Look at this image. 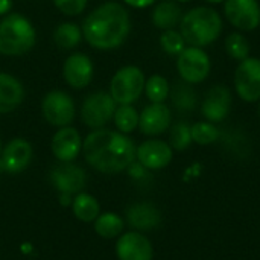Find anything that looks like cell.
I'll return each mask as SVG.
<instances>
[{"label": "cell", "mask_w": 260, "mask_h": 260, "mask_svg": "<svg viewBox=\"0 0 260 260\" xmlns=\"http://www.w3.org/2000/svg\"><path fill=\"white\" fill-rule=\"evenodd\" d=\"M172 122V113L169 107L161 104H151L143 108L139 116V128L145 136H160L169 129Z\"/></svg>", "instance_id": "obj_18"}, {"label": "cell", "mask_w": 260, "mask_h": 260, "mask_svg": "<svg viewBox=\"0 0 260 260\" xmlns=\"http://www.w3.org/2000/svg\"><path fill=\"white\" fill-rule=\"evenodd\" d=\"M175 2H178V3H187V2H190V0H175Z\"/></svg>", "instance_id": "obj_36"}, {"label": "cell", "mask_w": 260, "mask_h": 260, "mask_svg": "<svg viewBox=\"0 0 260 260\" xmlns=\"http://www.w3.org/2000/svg\"><path fill=\"white\" fill-rule=\"evenodd\" d=\"M37 43V32L29 18L12 12L0 20V53L20 56L32 50Z\"/></svg>", "instance_id": "obj_4"}, {"label": "cell", "mask_w": 260, "mask_h": 260, "mask_svg": "<svg viewBox=\"0 0 260 260\" xmlns=\"http://www.w3.org/2000/svg\"><path fill=\"white\" fill-rule=\"evenodd\" d=\"M93 229L101 238L114 239L122 235V232L125 229V221L120 215H117L114 212H105V213H101L94 219Z\"/></svg>", "instance_id": "obj_23"}, {"label": "cell", "mask_w": 260, "mask_h": 260, "mask_svg": "<svg viewBox=\"0 0 260 260\" xmlns=\"http://www.w3.org/2000/svg\"><path fill=\"white\" fill-rule=\"evenodd\" d=\"M12 9V0H0V17L9 14Z\"/></svg>", "instance_id": "obj_34"}, {"label": "cell", "mask_w": 260, "mask_h": 260, "mask_svg": "<svg viewBox=\"0 0 260 260\" xmlns=\"http://www.w3.org/2000/svg\"><path fill=\"white\" fill-rule=\"evenodd\" d=\"M93 62L91 59L85 55V53H72L62 66V76L66 79V82L75 88V90H81L85 88L91 79H93Z\"/></svg>", "instance_id": "obj_17"}, {"label": "cell", "mask_w": 260, "mask_h": 260, "mask_svg": "<svg viewBox=\"0 0 260 260\" xmlns=\"http://www.w3.org/2000/svg\"><path fill=\"white\" fill-rule=\"evenodd\" d=\"M172 104L180 111H192L197 107V91L193 90L192 84L184 82L183 79L180 82H175L174 88L169 91Z\"/></svg>", "instance_id": "obj_25"}, {"label": "cell", "mask_w": 260, "mask_h": 260, "mask_svg": "<svg viewBox=\"0 0 260 260\" xmlns=\"http://www.w3.org/2000/svg\"><path fill=\"white\" fill-rule=\"evenodd\" d=\"M232 108V93L225 85H215L212 87L201 104V113L207 122L219 123L225 120Z\"/></svg>", "instance_id": "obj_16"}, {"label": "cell", "mask_w": 260, "mask_h": 260, "mask_svg": "<svg viewBox=\"0 0 260 260\" xmlns=\"http://www.w3.org/2000/svg\"><path fill=\"white\" fill-rule=\"evenodd\" d=\"M82 137L73 126H62L52 137V154L61 163L73 161L82 152Z\"/></svg>", "instance_id": "obj_15"}, {"label": "cell", "mask_w": 260, "mask_h": 260, "mask_svg": "<svg viewBox=\"0 0 260 260\" xmlns=\"http://www.w3.org/2000/svg\"><path fill=\"white\" fill-rule=\"evenodd\" d=\"M82 38H84L82 29L78 24L70 23V21L58 24L53 32V41L62 50H70V49L76 47Z\"/></svg>", "instance_id": "obj_24"}, {"label": "cell", "mask_w": 260, "mask_h": 260, "mask_svg": "<svg viewBox=\"0 0 260 260\" xmlns=\"http://www.w3.org/2000/svg\"><path fill=\"white\" fill-rule=\"evenodd\" d=\"M70 207H72L75 218L85 224L94 222V219L101 215V204L98 198L87 192H81L75 195Z\"/></svg>", "instance_id": "obj_22"}, {"label": "cell", "mask_w": 260, "mask_h": 260, "mask_svg": "<svg viewBox=\"0 0 260 260\" xmlns=\"http://www.w3.org/2000/svg\"><path fill=\"white\" fill-rule=\"evenodd\" d=\"M235 90L244 102L260 101V59L248 56L241 61L235 72Z\"/></svg>", "instance_id": "obj_10"}, {"label": "cell", "mask_w": 260, "mask_h": 260, "mask_svg": "<svg viewBox=\"0 0 260 260\" xmlns=\"http://www.w3.org/2000/svg\"><path fill=\"white\" fill-rule=\"evenodd\" d=\"M192 131L190 126L184 122H178L172 125L171 134H169V145L175 151H184L192 143Z\"/></svg>", "instance_id": "obj_30"}, {"label": "cell", "mask_w": 260, "mask_h": 260, "mask_svg": "<svg viewBox=\"0 0 260 260\" xmlns=\"http://www.w3.org/2000/svg\"><path fill=\"white\" fill-rule=\"evenodd\" d=\"M172 157L174 149L171 145L158 139L145 140L136 148V160L148 171H160L166 168L172 161Z\"/></svg>", "instance_id": "obj_13"}, {"label": "cell", "mask_w": 260, "mask_h": 260, "mask_svg": "<svg viewBox=\"0 0 260 260\" xmlns=\"http://www.w3.org/2000/svg\"><path fill=\"white\" fill-rule=\"evenodd\" d=\"M24 99L23 84L12 75L0 72V114L17 110Z\"/></svg>", "instance_id": "obj_20"}, {"label": "cell", "mask_w": 260, "mask_h": 260, "mask_svg": "<svg viewBox=\"0 0 260 260\" xmlns=\"http://www.w3.org/2000/svg\"><path fill=\"white\" fill-rule=\"evenodd\" d=\"M2 149H3V146H2V140H0V154H2Z\"/></svg>", "instance_id": "obj_37"}, {"label": "cell", "mask_w": 260, "mask_h": 260, "mask_svg": "<svg viewBox=\"0 0 260 260\" xmlns=\"http://www.w3.org/2000/svg\"><path fill=\"white\" fill-rule=\"evenodd\" d=\"M34 158L32 145L21 137L12 139L3 146L0 154V172L20 174L30 165Z\"/></svg>", "instance_id": "obj_12"}, {"label": "cell", "mask_w": 260, "mask_h": 260, "mask_svg": "<svg viewBox=\"0 0 260 260\" xmlns=\"http://www.w3.org/2000/svg\"><path fill=\"white\" fill-rule=\"evenodd\" d=\"M136 145L117 129H93L82 142L85 161L98 172L114 175L126 171L136 161Z\"/></svg>", "instance_id": "obj_1"}, {"label": "cell", "mask_w": 260, "mask_h": 260, "mask_svg": "<svg viewBox=\"0 0 260 260\" xmlns=\"http://www.w3.org/2000/svg\"><path fill=\"white\" fill-rule=\"evenodd\" d=\"M225 50L229 53L230 58L236 59V61H244L250 56V41L248 38L241 34V32H233L227 37L225 40Z\"/></svg>", "instance_id": "obj_28"}, {"label": "cell", "mask_w": 260, "mask_h": 260, "mask_svg": "<svg viewBox=\"0 0 260 260\" xmlns=\"http://www.w3.org/2000/svg\"><path fill=\"white\" fill-rule=\"evenodd\" d=\"M126 222L136 232H149L161 224L160 210L151 203H136L126 209Z\"/></svg>", "instance_id": "obj_19"}, {"label": "cell", "mask_w": 260, "mask_h": 260, "mask_svg": "<svg viewBox=\"0 0 260 260\" xmlns=\"http://www.w3.org/2000/svg\"><path fill=\"white\" fill-rule=\"evenodd\" d=\"M190 131H192V140L201 146L212 145L221 137V131L212 122H197L195 125L190 126Z\"/></svg>", "instance_id": "obj_29"}, {"label": "cell", "mask_w": 260, "mask_h": 260, "mask_svg": "<svg viewBox=\"0 0 260 260\" xmlns=\"http://www.w3.org/2000/svg\"><path fill=\"white\" fill-rule=\"evenodd\" d=\"M222 17L209 6H197L187 11L180 21V32L189 46L204 47L216 41L222 34Z\"/></svg>", "instance_id": "obj_3"}, {"label": "cell", "mask_w": 260, "mask_h": 260, "mask_svg": "<svg viewBox=\"0 0 260 260\" xmlns=\"http://www.w3.org/2000/svg\"><path fill=\"white\" fill-rule=\"evenodd\" d=\"M183 18V9L175 0H161L152 11V23L161 30L175 29Z\"/></svg>", "instance_id": "obj_21"}, {"label": "cell", "mask_w": 260, "mask_h": 260, "mask_svg": "<svg viewBox=\"0 0 260 260\" xmlns=\"http://www.w3.org/2000/svg\"><path fill=\"white\" fill-rule=\"evenodd\" d=\"M177 70L184 82L200 84L212 70L210 56L206 50H203V47L186 46L177 58Z\"/></svg>", "instance_id": "obj_8"}, {"label": "cell", "mask_w": 260, "mask_h": 260, "mask_svg": "<svg viewBox=\"0 0 260 260\" xmlns=\"http://www.w3.org/2000/svg\"><path fill=\"white\" fill-rule=\"evenodd\" d=\"M117 108L116 101L107 91H96L85 98L81 107V120L87 128L99 129L113 120Z\"/></svg>", "instance_id": "obj_7"}, {"label": "cell", "mask_w": 260, "mask_h": 260, "mask_svg": "<svg viewBox=\"0 0 260 260\" xmlns=\"http://www.w3.org/2000/svg\"><path fill=\"white\" fill-rule=\"evenodd\" d=\"M41 113L49 125L62 128V126H69L73 122L76 110L70 94L59 90H53L43 98Z\"/></svg>", "instance_id": "obj_9"}, {"label": "cell", "mask_w": 260, "mask_h": 260, "mask_svg": "<svg viewBox=\"0 0 260 260\" xmlns=\"http://www.w3.org/2000/svg\"><path fill=\"white\" fill-rule=\"evenodd\" d=\"M49 180L53 189L59 195V203L64 206H70L73 197L84 192L87 186V174L85 171L75 165L73 161L69 163H58L52 168L49 174Z\"/></svg>", "instance_id": "obj_5"}, {"label": "cell", "mask_w": 260, "mask_h": 260, "mask_svg": "<svg viewBox=\"0 0 260 260\" xmlns=\"http://www.w3.org/2000/svg\"><path fill=\"white\" fill-rule=\"evenodd\" d=\"M123 2L133 8H146V6H151L155 0H123Z\"/></svg>", "instance_id": "obj_33"}, {"label": "cell", "mask_w": 260, "mask_h": 260, "mask_svg": "<svg viewBox=\"0 0 260 260\" xmlns=\"http://www.w3.org/2000/svg\"><path fill=\"white\" fill-rule=\"evenodd\" d=\"M82 37L99 50H111L125 43L131 32L126 8L117 2H105L94 8L82 21Z\"/></svg>", "instance_id": "obj_2"}, {"label": "cell", "mask_w": 260, "mask_h": 260, "mask_svg": "<svg viewBox=\"0 0 260 260\" xmlns=\"http://www.w3.org/2000/svg\"><path fill=\"white\" fill-rule=\"evenodd\" d=\"M55 6L64 15H79L87 8V0H53Z\"/></svg>", "instance_id": "obj_32"}, {"label": "cell", "mask_w": 260, "mask_h": 260, "mask_svg": "<svg viewBox=\"0 0 260 260\" xmlns=\"http://www.w3.org/2000/svg\"><path fill=\"white\" fill-rule=\"evenodd\" d=\"M160 46L166 53L178 56L186 49L187 43L180 30L169 29V30H163V34L160 37Z\"/></svg>", "instance_id": "obj_31"}, {"label": "cell", "mask_w": 260, "mask_h": 260, "mask_svg": "<svg viewBox=\"0 0 260 260\" xmlns=\"http://www.w3.org/2000/svg\"><path fill=\"white\" fill-rule=\"evenodd\" d=\"M169 82L161 75H152L145 82V93L151 104H161L169 98Z\"/></svg>", "instance_id": "obj_27"}, {"label": "cell", "mask_w": 260, "mask_h": 260, "mask_svg": "<svg viewBox=\"0 0 260 260\" xmlns=\"http://www.w3.org/2000/svg\"><path fill=\"white\" fill-rule=\"evenodd\" d=\"M139 116L140 114L133 105H117L113 116L116 129L123 134L133 133L136 128H139Z\"/></svg>", "instance_id": "obj_26"}, {"label": "cell", "mask_w": 260, "mask_h": 260, "mask_svg": "<svg viewBox=\"0 0 260 260\" xmlns=\"http://www.w3.org/2000/svg\"><path fill=\"white\" fill-rule=\"evenodd\" d=\"M116 256L119 260H152L154 248L142 232H126L117 238Z\"/></svg>", "instance_id": "obj_14"}, {"label": "cell", "mask_w": 260, "mask_h": 260, "mask_svg": "<svg viewBox=\"0 0 260 260\" xmlns=\"http://www.w3.org/2000/svg\"><path fill=\"white\" fill-rule=\"evenodd\" d=\"M227 21L241 32H251L260 26V5L257 0H225Z\"/></svg>", "instance_id": "obj_11"}, {"label": "cell", "mask_w": 260, "mask_h": 260, "mask_svg": "<svg viewBox=\"0 0 260 260\" xmlns=\"http://www.w3.org/2000/svg\"><path fill=\"white\" fill-rule=\"evenodd\" d=\"M145 75L137 66L119 69L110 82V94L117 105H133L145 91Z\"/></svg>", "instance_id": "obj_6"}, {"label": "cell", "mask_w": 260, "mask_h": 260, "mask_svg": "<svg viewBox=\"0 0 260 260\" xmlns=\"http://www.w3.org/2000/svg\"><path fill=\"white\" fill-rule=\"evenodd\" d=\"M207 3H222V2H225V0H206Z\"/></svg>", "instance_id": "obj_35"}, {"label": "cell", "mask_w": 260, "mask_h": 260, "mask_svg": "<svg viewBox=\"0 0 260 260\" xmlns=\"http://www.w3.org/2000/svg\"><path fill=\"white\" fill-rule=\"evenodd\" d=\"M259 116H260V104H259Z\"/></svg>", "instance_id": "obj_38"}]
</instances>
